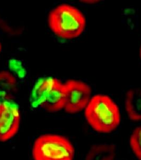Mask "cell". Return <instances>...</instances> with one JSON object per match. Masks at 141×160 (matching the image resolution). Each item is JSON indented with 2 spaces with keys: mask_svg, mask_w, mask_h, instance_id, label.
I'll return each mask as SVG.
<instances>
[{
  "mask_svg": "<svg viewBox=\"0 0 141 160\" xmlns=\"http://www.w3.org/2000/svg\"><path fill=\"white\" fill-rule=\"evenodd\" d=\"M16 78L7 71L0 72V103L11 101L16 92Z\"/></svg>",
  "mask_w": 141,
  "mask_h": 160,
  "instance_id": "8",
  "label": "cell"
},
{
  "mask_svg": "<svg viewBox=\"0 0 141 160\" xmlns=\"http://www.w3.org/2000/svg\"><path fill=\"white\" fill-rule=\"evenodd\" d=\"M125 107L130 120L133 121H141V89L134 88L127 92Z\"/></svg>",
  "mask_w": 141,
  "mask_h": 160,
  "instance_id": "7",
  "label": "cell"
},
{
  "mask_svg": "<svg viewBox=\"0 0 141 160\" xmlns=\"http://www.w3.org/2000/svg\"><path fill=\"white\" fill-rule=\"evenodd\" d=\"M32 154L34 160H73L75 149L66 137L45 134L34 141Z\"/></svg>",
  "mask_w": 141,
  "mask_h": 160,
  "instance_id": "3",
  "label": "cell"
},
{
  "mask_svg": "<svg viewBox=\"0 0 141 160\" xmlns=\"http://www.w3.org/2000/svg\"><path fill=\"white\" fill-rule=\"evenodd\" d=\"M83 13L74 6L61 4L52 10L48 16V25L52 32L64 39H73L80 36L86 26Z\"/></svg>",
  "mask_w": 141,
  "mask_h": 160,
  "instance_id": "2",
  "label": "cell"
},
{
  "mask_svg": "<svg viewBox=\"0 0 141 160\" xmlns=\"http://www.w3.org/2000/svg\"><path fill=\"white\" fill-rule=\"evenodd\" d=\"M64 85L66 92V112L75 114L85 108L91 99L90 87L84 82L74 80L67 81Z\"/></svg>",
  "mask_w": 141,
  "mask_h": 160,
  "instance_id": "4",
  "label": "cell"
},
{
  "mask_svg": "<svg viewBox=\"0 0 141 160\" xmlns=\"http://www.w3.org/2000/svg\"><path fill=\"white\" fill-rule=\"evenodd\" d=\"M130 148L136 157L141 160V126L134 129L130 139Z\"/></svg>",
  "mask_w": 141,
  "mask_h": 160,
  "instance_id": "11",
  "label": "cell"
},
{
  "mask_svg": "<svg viewBox=\"0 0 141 160\" xmlns=\"http://www.w3.org/2000/svg\"><path fill=\"white\" fill-rule=\"evenodd\" d=\"M86 120L96 131L110 133L121 123V113L116 102L104 95L92 97L85 109Z\"/></svg>",
  "mask_w": 141,
  "mask_h": 160,
  "instance_id": "1",
  "label": "cell"
},
{
  "mask_svg": "<svg viewBox=\"0 0 141 160\" xmlns=\"http://www.w3.org/2000/svg\"><path fill=\"white\" fill-rule=\"evenodd\" d=\"M66 92L64 84L52 78L51 84L40 108L49 113H55L64 108Z\"/></svg>",
  "mask_w": 141,
  "mask_h": 160,
  "instance_id": "6",
  "label": "cell"
},
{
  "mask_svg": "<svg viewBox=\"0 0 141 160\" xmlns=\"http://www.w3.org/2000/svg\"><path fill=\"white\" fill-rule=\"evenodd\" d=\"M52 78H40L35 84L31 94L30 104L33 108H40L51 86Z\"/></svg>",
  "mask_w": 141,
  "mask_h": 160,
  "instance_id": "10",
  "label": "cell"
},
{
  "mask_svg": "<svg viewBox=\"0 0 141 160\" xmlns=\"http://www.w3.org/2000/svg\"><path fill=\"white\" fill-rule=\"evenodd\" d=\"M20 112L18 106L11 102L0 103V142L12 138L18 132Z\"/></svg>",
  "mask_w": 141,
  "mask_h": 160,
  "instance_id": "5",
  "label": "cell"
},
{
  "mask_svg": "<svg viewBox=\"0 0 141 160\" xmlns=\"http://www.w3.org/2000/svg\"><path fill=\"white\" fill-rule=\"evenodd\" d=\"M1 49H2V47H1V44L0 43V52H1Z\"/></svg>",
  "mask_w": 141,
  "mask_h": 160,
  "instance_id": "12",
  "label": "cell"
},
{
  "mask_svg": "<svg viewBox=\"0 0 141 160\" xmlns=\"http://www.w3.org/2000/svg\"><path fill=\"white\" fill-rule=\"evenodd\" d=\"M116 148L114 144H94L88 152L85 160H114Z\"/></svg>",
  "mask_w": 141,
  "mask_h": 160,
  "instance_id": "9",
  "label": "cell"
},
{
  "mask_svg": "<svg viewBox=\"0 0 141 160\" xmlns=\"http://www.w3.org/2000/svg\"><path fill=\"white\" fill-rule=\"evenodd\" d=\"M140 56H141V48H140Z\"/></svg>",
  "mask_w": 141,
  "mask_h": 160,
  "instance_id": "13",
  "label": "cell"
}]
</instances>
